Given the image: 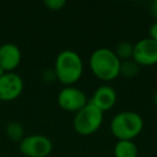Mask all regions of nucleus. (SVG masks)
Segmentation results:
<instances>
[{
    "instance_id": "obj_1",
    "label": "nucleus",
    "mask_w": 157,
    "mask_h": 157,
    "mask_svg": "<svg viewBox=\"0 0 157 157\" xmlns=\"http://www.w3.org/2000/svg\"><path fill=\"white\" fill-rule=\"evenodd\" d=\"M54 71L63 85L72 86L82 78L83 61L81 56L72 50H63L55 59Z\"/></svg>"
},
{
    "instance_id": "obj_2",
    "label": "nucleus",
    "mask_w": 157,
    "mask_h": 157,
    "mask_svg": "<svg viewBox=\"0 0 157 157\" xmlns=\"http://www.w3.org/2000/svg\"><path fill=\"white\" fill-rule=\"evenodd\" d=\"M121 60L114 51L107 48L95 50L90 57V68L97 78L105 82L113 81L120 75Z\"/></svg>"
},
{
    "instance_id": "obj_3",
    "label": "nucleus",
    "mask_w": 157,
    "mask_h": 157,
    "mask_svg": "<svg viewBox=\"0 0 157 157\" xmlns=\"http://www.w3.org/2000/svg\"><path fill=\"white\" fill-rule=\"evenodd\" d=\"M144 121L140 114L132 111L117 113L110 123V130L117 140H132L143 130Z\"/></svg>"
},
{
    "instance_id": "obj_4",
    "label": "nucleus",
    "mask_w": 157,
    "mask_h": 157,
    "mask_svg": "<svg viewBox=\"0 0 157 157\" xmlns=\"http://www.w3.org/2000/svg\"><path fill=\"white\" fill-rule=\"evenodd\" d=\"M103 122V112L88 102L74 114L72 125L78 135L90 136L99 130Z\"/></svg>"
},
{
    "instance_id": "obj_5",
    "label": "nucleus",
    "mask_w": 157,
    "mask_h": 157,
    "mask_svg": "<svg viewBox=\"0 0 157 157\" xmlns=\"http://www.w3.org/2000/svg\"><path fill=\"white\" fill-rule=\"evenodd\" d=\"M52 151V141L43 135L27 136L20 142V152L26 157H48Z\"/></svg>"
},
{
    "instance_id": "obj_6",
    "label": "nucleus",
    "mask_w": 157,
    "mask_h": 157,
    "mask_svg": "<svg viewBox=\"0 0 157 157\" xmlns=\"http://www.w3.org/2000/svg\"><path fill=\"white\" fill-rule=\"evenodd\" d=\"M57 103L63 110L76 113L88 103L85 93L74 86H65L57 95Z\"/></svg>"
},
{
    "instance_id": "obj_7",
    "label": "nucleus",
    "mask_w": 157,
    "mask_h": 157,
    "mask_svg": "<svg viewBox=\"0 0 157 157\" xmlns=\"http://www.w3.org/2000/svg\"><path fill=\"white\" fill-rule=\"evenodd\" d=\"M132 59L139 66L151 67L157 63V42L144 38L133 44Z\"/></svg>"
},
{
    "instance_id": "obj_8",
    "label": "nucleus",
    "mask_w": 157,
    "mask_h": 157,
    "mask_svg": "<svg viewBox=\"0 0 157 157\" xmlns=\"http://www.w3.org/2000/svg\"><path fill=\"white\" fill-rule=\"evenodd\" d=\"M24 81L15 72H6L0 78V100L12 101L22 95Z\"/></svg>"
},
{
    "instance_id": "obj_9",
    "label": "nucleus",
    "mask_w": 157,
    "mask_h": 157,
    "mask_svg": "<svg viewBox=\"0 0 157 157\" xmlns=\"http://www.w3.org/2000/svg\"><path fill=\"white\" fill-rule=\"evenodd\" d=\"M22 61V52L16 44L8 42L0 45V66L6 72H13Z\"/></svg>"
},
{
    "instance_id": "obj_10",
    "label": "nucleus",
    "mask_w": 157,
    "mask_h": 157,
    "mask_svg": "<svg viewBox=\"0 0 157 157\" xmlns=\"http://www.w3.org/2000/svg\"><path fill=\"white\" fill-rule=\"evenodd\" d=\"M117 100V94L111 86L101 85L93 94L90 102L102 112L109 111L115 105Z\"/></svg>"
},
{
    "instance_id": "obj_11",
    "label": "nucleus",
    "mask_w": 157,
    "mask_h": 157,
    "mask_svg": "<svg viewBox=\"0 0 157 157\" xmlns=\"http://www.w3.org/2000/svg\"><path fill=\"white\" fill-rule=\"evenodd\" d=\"M114 157H138V146L132 140H117L113 150Z\"/></svg>"
},
{
    "instance_id": "obj_12",
    "label": "nucleus",
    "mask_w": 157,
    "mask_h": 157,
    "mask_svg": "<svg viewBox=\"0 0 157 157\" xmlns=\"http://www.w3.org/2000/svg\"><path fill=\"white\" fill-rule=\"evenodd\" d=\"M139 71H140V66L132 58L128 59V60L121 61L120 75H123L126 78H131L137 76L139 74Z\"/></svg>"
},
{
    "instance_id": "obj_13",
    "label": "nucleus",
    "mask_w": 157,
    "mask_h": 157,
    "mask_svg": "<svg viewBox=\"0 0 157 157\" xmlns=\"http://www.w3.org/2000/svg\"><path fill=\"white\" fill-rule=\"evenodd\" d=\"M6 133L12 141L21 142L25 138L24 127L18 122H10L6 127Z\"/></svg>"
},
{
    "instance_id": "obj_14",
    "label": "nucleus",
    "mask_w": 157,
    "mask_h": 157,
    "mask_svg": "<svg viewBox=\"0 0 157 157\" xmlns=\"http://www.w3.org/2000/svg\"><path fill=\"white\" fill-rule=\"evenodd\" d=\"M132 52H133V44H131L128 41H122L116 45L114 53L117 56V58L121 61L128 60L132 58Z\"/></svg>"
},
{
    "instance_id": "obj_15",
    "label": "nucleus",
    "mask_w": 157,
    "mask_h": 157,
    "mask_svg": "<svg viewBox=\"0 0 157 157\" xmlns=\"http://www.w3.org/2000/svg\"><path fill=\"white\" fill-rule=\"evenodd\" d=\"M43 3L51 11H60L67 5L65 0H45Z\"/></svg>"
},
{
    "instance_id": "obj_16",
    "label": "nucleus",
    "mask_w": 157,
    "mask_h": 157,
    "mask_svg": "<svg viewBox=\"0 0 157 157\" xmlns=\"http://www.w3.org/2000/svg\"><path fill=\"white\" fill-rule=\"evenodd\" d=\"M42 78H43L46 83H52V82H54L55 80H57L56 73H55L54 69L44 70L43 73H42Z\"/></svg>"
},
{
    "instance_id": "obj_17",
    "label": "nucleus",
    "mask_w": 157,
    "mask_h": 157,
    "mask_svg": "<svg viewBox=\"0 0 157 157\" xmlns=\"http://www.w3.org/2000/svg\"><path fill=\"white\" fill-rule=\"evenodd\" d=\"M148 35H150V39L154 40V41L157 42V22L153 23L150 26V29H148Z\"/></svg>"
},
{
    "instance_id": "obj_18",
    "label": "nucleus",
    "mask_w": 157,
    "mask_h": 157,
    "mask_svg": "<svg viewBox=\"0 0 157 157\" xmlns=\"http://www.w3.org/2000/svg\"><path fill=\"white\" fill-rule=\"evenodd\" d=\"M150 11H151L152 16L156 20V22H157V0H154V1L151 3Z\"/></svg>"
},
{
    "instance_id": "obj_19",
    "label": "nucleus",
    "mask_w": 157,
    "mask_h": 157,
    "mask_svg": "<svg viewBox=\"0 0 157 157\" xmlns=\"http://www.w3.org/2000/svg\"><path fill=\"white\" fill-rule=\"evenodd\" d=\"M5 73H6V71L3 70V68L1 67V66H0V78H1V76H2Z\"/></svg>"
},
{
    "instance_id": "obj_20",
    "label": "nucleus",
    "mask_w": 157,
    "mask_h": 157,
    "mask_svg": "<svg viewBox=\"0 0 157 157\" xmlns=\"http://www.w3.org/2000/svg\"><path fill=\"white\" fill-rule=\"evenodd\" d=\"M154 103H155V105H156V108H157V90H156V93H155V95H154Z\"/></svg>"
}]
</instances>
